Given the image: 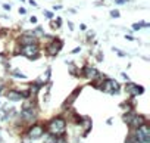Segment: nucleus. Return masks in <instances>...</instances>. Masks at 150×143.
Returning a JSON list of instances; mask_svg holds the SVG:
<instances>
[{
	"mask_svg": "<svg viewBox=\"0 0 150 143\" xmlns=\"http://www.w3.org/2000/svg\"><path fill=\"white\" fill-rule=\"evenodd\" d=\"M47 128H49V133H50V134H53V136H56V137H57V136H60V134H63V133H65L66 121H65L63 118H60V117L53 118V120L49 122Z\"/></svg>",
	"mask_w": 150,
	"mask_h": 143,
	"instance_id": "f257e3e1",
	"label": "nucleus"
},
{
	"mask_svg": "<svg viewBox=\"0 0 150 143\" xmlns=\"http://www.w3.org/2000/svg\"><path fill=\"white\" fill-rule=\"evenodd\" d=\"M135 142L137 143H150V128L144 122L135 128Z\"/></svg>",
	"mask_w": 150,
	"mask_h": 143,
	"instance_id": "f03ea898",
	"label": "nucleus"
},
{
	"mask_svg": "<svg viewBox=\"0 0 150 143\" xmlns=\"http://www.w3.org/2000/svg\"><path fill=\"white\" fill-rule=\"evenodd\" d=\"M21 53H22L24 56L33 59V58H37V55H38V47H37L35 43H34V44H25V46L22 47Z\"/></svg>",
	"mask_w": 150,
	"mask_h": 143,
	"instance_id": "7ed1b4c3",
	"label": "nucleus"
},
{
	"mask_svg": "<svg viewBox=\"0 0 150 143\" xmlns=\"http://www.w3.org/2000/svg\"><path fill=\"white\" fill-rule=\"evenodd\" d=\"M102 90L106 93H116L119 90V84L115 80H106L102 86Z\"/></svg>",
	"mask_w": 150,
	"mask_h": 143,
	"instance_id": "20e7f679",
	"label": "nucleus"
},
{
	"mask_svg": "<svg viewBox=\"0 0 150 143\" xmlns=\"http://www.w3.org/2000/svg\"><path fill=\"white\" fill-rule=\"evenodd\" d=\"M43 133H44V128H43V125H33L30 130H28V137L30 139H33V140H35V139H40L41 136H43Z\"/></svg>",
	"mask_w": 150,
	"mask_h": 143,
	"instance_id": "39448f33",
	"label": "nucleus"
},
{
	"mask_svg": "<svg viewBox=\"0 0 150 143\" xmlns=\"http://www.w3.org/2000/svg\"><path fill=\"white\" fill-rule=\"evenodd\" d=\"M60 49H62V41L60 40H53L52 44L47 46V53L53 56V55H57Z\"/></svg>",
	"mask_w": 150,
	"mask_h": 143,
	"instance_id": "423d86ee",
	"label": "nucleus"
},
{
	"mask_svg": "<svg viewBox=\"0 0 150 143\" xmlns=\"http://www.w3.org/2000/svg\"><path fill=\"white\" fill-rule=\"evenodd\" d=\"M6 96H8V99H9V100L16 102V100H21V99H24V97H28V96H30V93H21V92L9 90V92L6 93Z\"/></svg>",
	"mask_w": 150,
	"mask_h": 143,
	"instance_id": "0eeeda50",
	"label": "nucleus"
},
{
	"mask_svg": "<svg viewBox=\"0 0 150 143\" xmlns=\"http://www.w3.org/2000/svg\"><path fill=\"white\" fill-rule=\"evenodd\" d=\"M125 90H127L131 96H138V95H141V93L144 92V89H143V87H140V86H137V84H132V83L127 84Z\"/></svg>",
	"mask_w": 150,
	"mask_h": 143,
	"instance_id": "6e6552de",
	"label": "nucleus"
},
{
	"mask_svg": "<svg viewBox=\"0 0 150 143\" xmlns=\"http://www.w3.org/2000/svg\"><path fill=\"white\" fill-rule=\"evenodd\" d=\"M21 117L25 120V121H33L35 118V111L33 108H24L22 112H21Z\"/></svg>",
	"mask_w": 150,
	"mask_h": 143,
	"instance_id": "1a4fd4ad",
	"label": "nucleus"
},
{
	"mask_svg": "<svg viewBox=\"0 0 150 143\" xmlns=\"http://www.w3.org/2000/svg\"><path fill=\"white\" fill-rule=\"evenodd\" d=\"M143 124H144V118L140 117V115H134V117L131 118V121H129V125L134 127V128H137V127H140V125H143Z\"/></svg>",
	"mask_w": 150,
	"mask_h": 143,
	"instance_id": "9d476101",
	"label": "nucleus"
},
{
	"mask_svg": "<svg viewBox=\"0 0 150 143\" xmlns=\"http://www.w3.org/2000/svg\"><path fill=\"white\" fill-rule=\"evenodd\" d=\"M84 75L87 77V78H91V80H94V78H97L99 77V73L94 69V68H86L84 69Z\"/></svg>",
	"mask_w": 150,
	"mask_h": 143,
	"instance_id": "9b49d317",
	"label": "nucleus"
},
{
	"mask_svg": "<svg viewBox=\"0 0 150 143\" xmlns=\"http://www.w3.org/2000/svg\"><path fill=\"white\" fill-rule=\"evenodd\" d=\"M21 43L25 46V44H34V43H37V38L33 36H24V37H21Z\"/></svg>",
	"mask_w": 150,
	"mask_h": 143,
	"instance_id": "f8f14e48",
	"label": "nucleus"
},
{
	"mask_svg": "<svg viewBox=\"0 0 150 143\" xmlns=\"http://www.w3.org/2000/svg\"><path fill=\"white\" fill-rule=\"evenodd\" d=\"M44 143H57V139H56V136H53V134H47L46 136V140H44Z\"/></svg>",
	"mask_w": 150,
	"mask_h": 143,
	"instance_id": "ddd939ff",
	"label": "nucleus"
},
{
	"mask_svg": "<svg viewBox=\"0 0 150 143\" xmlns=\"http://www.w3.org/2000/svg\"><path fill=\"white\" fill-rule=\"evenodd\" d=\"M38 90H40V84H34V86H31V90H30V96H35Z\"/></svg>",
	"mask_w": 150,
	"mask_h": 143,
	"instance_id": "4468645a",
	"label": "nucleus"
},
{
	"mask_svg": "<svg viewBox=\"0 0 150 143\" xmlns=\"http://www.w3.org/2000/svg\"><path fill=\"white\" fill-rule=\"evenodd\" d=\"M143 25H146V24H144V22H138V24H134L132 28H134V30H140V28H143Z\"/></svg>",
	"mask_w": 150,
	"mask_h": 143,
	"instance_id": "2eb2a0df",
	"label": "nucleus"
},
{
	"mask_svg": "<svg viewBox=\"0 0 150 143\" xmlns=\"http://www.w3.org/2000/svg\"><path fill=\"white\" fill-rule=\"evenodd\" d=\"M15 77H21V78H25V75L22 74V73H19V71H15V74H13Z\"/></svg>",
	"mask_w": 150,
	"mask_h": 143,
	"instance_id": "dca6fc26",
	"label": "nucleus"
},
{
	"mask_svg": "<svg viewBox=\"0 0 150 143\" xmlns=\"http://www.w3.org/2000/svg\"><path fill=\"white\" fill-rule=\"evenodd\" d=\"M110 15H112L113 18H118V16H119V12H118V11H112V12H110Z\"/></svg>",
	"mask_w": 150,
	"mask_h": 143,
	"instance_id": "f3484780",
	"label": "nucleus"
},
{
	"mask_svg": "<svg viewBox=\"0 0 150 143\" xmlns=\"http://www.w3.org/2000/svg\"><path fill=\"white\" fill-rule=\"evenodd\" d=\"M127 2H128V0H115V3H118V5H124Z\"/></svg>",
	"mask_w": 150,
	"mask_h": 143,
	"instance_id": "a211bd4d",
	"label": "nucleus"
},
{
	"mask_svg": "<svg viewBox=\"0 0 150 143\" xmlns=\"http://www.w3.org/2000/svg\"><path fill=\"white\" fill-rule=\"evenodd\" d=\"M44 15H46L47 18H53V14H52V12H47V11H46V12H44Z\"/></svg>",
	"mask_w": 150,
	"mask_h": 143,
	"instance_id": "6ab92c4d",
	"label": "nucleus"
},
{
	"mask_svg": "<svg viewBox=\"0 0 150 143\" xmlns=\"http://www.w3.org/2000/svg\"><path fill=\"white\" fill-rule=\"evenodd\" d=\"M127 143H137V142H135V139H132V137H129V139L127 140Z\"/></svg>",
	"mask_w": 150,
	"mask_h": 143,
	"instance_id": "aec40b11",
	"label": "nucleus"
},
{
	"mask_svg": "<svg viewBox=\"0 0 150 143\" xmlns=\"http://www.w3.org/2000/svg\"><path fill=\"white\" fill-rule=\"evenodd\" d=\"M80 50H81V49H80V47H77V49H74V50H72V53H78Z\"/></svg>",
	"mask_w": 150,
	"mask_h": 143,
	"instance_id": "412c9836",
	"label": "nucleus"
},
{
	"mask_svg": "<svg viewBox=\"0 0 150 143\" xmlns=\"http://www.w3.org/2000/svg\"><path fill=\"white\" fill-rule=\"evenodd\" d=\"M31 22H33V24H35V22H37V18H35V16H33V18H31Z\"/></svg>",
	"mask_w": 150,
	"mask_h": 143,
	"instance_id": "4be33fe9",
	"label": "nucleus"
},
{
	"mask_svg": "<svg viewBox=\"0 0 150 143\" xmlns=\"http://www.w3.org/2000/svg\"><path fill=\"white\" fill-rule=\"evenodd\" d=\"M127 40H129V41H132V40H134V37H131V36H127Z\"/></svg>",
	"mask_w": 150,
	"mask_h": 143,
	"instance_id": "5701e85b",
	"label": "nucleus"
},
{
	"mask_svg": "<svg viewBox=\"0 0 150 143\" xmlns=\"http://www.w3.org/2000/svg\"><path fill=\"white\" fill-rule=\"evenodd\" d=\"M0 140H2V139H0Z\"/></svg>",
	"mask_w": 150,
	"mask_h": 143,
	"instance_id": "b1692460",
	"label": "nucleus"
}]
</instances>
